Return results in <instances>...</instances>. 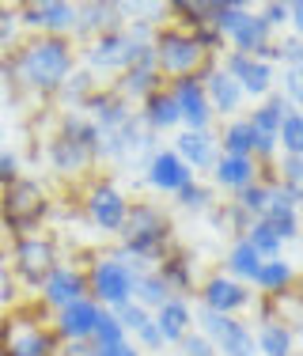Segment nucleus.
Returning a JSON list of instances; mask_svg holds the SVG:
<instances>
[{
  "label": "nucleus",
  "instance_id": "12",
  "mask_svg": "<svg viewBox=\"0 0 303 356\" xmlns=\"http://www.w3.org/2000/svg\"><path fill=\"white\" fill-rule=\"evenodd\" d=\"M15 19L23 31L49 38H72L76 35V4L69 0H35V4H19Z\"/></svg>",
  "mask_w": 303,
  "mask_h": 356
},
{
  "label": "nucleus",
  "instance_id": "15",
  "mask_svg": "<svg viewBox=\"0 0 303 356\" xmlns=\"http://www.w3.org/2000/svg\"><path fill=\"white\" fill-rule=\"evenodd\" d=\"M95 159L99 156L88 144H80L76 137H69V133H61V129H57L46 144V163H49V171L61 175V178H88L91 167H95Z\"/></svg>",
  "mask_w": 303,
  "mask_h": 356
},
{
  "label": "nucleus",
  "instance_id": "22",
  "mask_svg": "<svg viewBox=\"0 0 303 356\" xmlns=\"http://www.w3.org/2000/svg\"><path fill=\"white\" fill-rule=\"evenodd\" d=\"M156 88H163V76H159L156 69V57H152V49H145V54L137 57V61L129 65L122 76L114 80V91L125 99V103H145V99L152 95Z\"/></svg>",
  "mask_w": 303,
  "mask_h": 356
},
{
  "label": "nucleus",
  "instance_id": "1",
  "mask_svg": "<svg viewBox=\"0 0 303 356\" xmlns=\"http://www.w3.org/2000/svg\"><path fill=\"white\" fill-rule=\"evenodd\" d=\"M80 65V49L72 38H49V35H31L27 42L12 49V57L4 61V72L12 76V83L27 95H61V88L69 83V76Z\"/></svg>",
  "mask_w": 303,
  "mask_h": 356
},
{
  "label": "nucleus",
  "instance_id": "6",
  "mask_svg": "<svg viewBox=\"0 0 303 356\" xmlns=\"http://www.w3.org/2000/svg\"><path fill=\"white\" fill-rule=\"evenodd\" d=\"M8 269H12V281L23 288V292H42V284L49 281L57 266H61V250H57L54 235H23V239H12V254H8Z\"/></svg>",
  "mask_w": 303,
  "mask_h": 356
},
{
  "label": "nucleus",
  "instance_id": "31",
  "mask_svg": "<svg viewBox=\"0 0 303 356\" xmlns=\"http://www.w3.org/2000/svg\"><path fill=\"white\" fill-rule=\"evenodd\" d=\"M254 345L262 356H296V330H292V322L269 318L254 330Z\"/></svg>",
  "mask_w": 303,
  "mask_h": 356
},
{
  "label": "nucleus",
  "instance_id": "24",
  "mask_svg": "<svg viewBox=\"0 0 303 356\" xmlns=\"http://www.w3.org/2000/svg\"><path fill=\"white\" fill-rule=\"evenodd\" d=\"M137 118H140V125L156 137V133H179L182 129V114H179V103H174V95H171V88H156L152 95L140 103L137 110Z\"/></svg>",
  "mask_w": 303,
  "mask_h": 356
},
{
  "label": "nucleus",
  "instance_id": "3",
  "mask_svg": "<svg viewBox=\"0 0 303 356\" xmlns=\"http://www.w3.org/2000/svg\"><path fill=\"white\" fill-rule=\"evenodd\" d=\"M171 232H174L171 220H167V213L156 205V201H133L117 239H122L125 254H133V258H140L145 266L156 269L159 261L174 250V235Z\"/></svg>",
  "mask_w": 303,
  "mask_h": 356
},
{
  "label": "nucleus",
  "instance_id": "42",
  "mask_svg": "<svg viewBox=\"0 0 303 356\" xmlns=\"http://www.w3.org/2000/svg\"><path fill=\"white\" fill-rule=\"evenodd\" d=\"M110 315H114L117 322H122V330L133 337V334H137V330H140V326H145V322L152 318V311H145L137 300H129V303H122V307H114Z\"/></svg>",
  "mask_w": 303,
  "mask_h": 356
},
{
  "label": "nucleus",
  "instance_id": "51",
  "mask_svg": "<svg viewBox=\"0 0 303 356\" xmlns=\"http://www.w3.org/2000/svg\"><path fill=\"white\" fill-rule=\"evenodd\" d=\"M292 322H296L292 330H296V337H300L303 334V292H296V318H292Z\"/></svg>",
  "mask_w": 303,
  "mask_h": 356
},
{
  "label": "nucleus",
  "instance_id": "10",
  "mask_svg": "<svg viewBox=\"0 0 303 356\" xmlns=\"http://www.w3.org/2000/svg\"><path fill=\"white\" fill-rule=\"evenodd\" d=\"M193 330L213 341V349L220 356H258V345H254V330L247 326L243 318H227V315H213V311L201 307L193 315Z\"/></svg>",
  "mask_w": 303,
  "mask_h": 356
},
{
  "label": "nucleus",
  "instance_id": "40",
  "mask_svg": "<svg viewBox=\"0 0 303 356\" xmlns=\"http://www.w3.org/2000/svg\"><path fill=\"white\" fill-rule=\"evenodd\" d=\"M122 341H129V334L122 330V322H117L110 311H103L95 334H91V345H95V349H106V345H122Z\"/></svg>",
  "mask_w": 303,
  "mask_h": 356
},
{
  "label": "nucleus",
  "instance_id": "16",
  "mask_svg": "<svg viewBox=\"0 0 303 356\" xmlns=\"http://www.w3.org/2000/svg\"><path fill=\"white\" fill-rule=\"evenodd\" d=\"M167 88H171L174 103H179L182 129H193V133L213 129V106H208V95H205L201 76H182V80H171Z\"/></svg>",
  "mask_w": 303,
  "mask_h": 356
},
{
  "label": "nucleus",
  "instance_id": "43",
  "mask_svg": "<svg viewBox=\"0 0 303 356\" xmlns=\"http://www.w3.org/2000/svg\"><path fill=\"white\" fill-rule=\"evenodd\" d=\"M129 341H133V345H137V349H140V353H163V349H167V341H163V334H159V326H156V322H152V318H148V322H145V326H140V330H137V334H133V337H129Z\"/></svg>",
  "mask_w": 303,
  "mask_h": 356
},
{
  "label": "nucleus",
  "instance_id": "53",
  "mask_svg": "<svg viewBox=\"0 0 303 356\" xmlns=\"http://www.w3.org/2000/svg\"><path fill=\"white\" fill-rule=\"evenodd\" d=\"M0 334H4V315H0Z\"/></svg>",
  "mask_w": 303,
  "mask_h": 356
},
{
  "label": "nucleus",
  "instance_id": "46",
  "mask_svg": "<svg viewBox=\"0 0 303 356\" xmlns=\"http://www.w3.org/2000/svg\"><path fill=\"white\" fill-rule=\"evenodd\" d=\"M258 15H262V23H265L269 31H277V27H284V23H288V4L273 0V4H262V8H258Z\"/></svg>",
  "mask_w": 303,
  "mask_h": 356
},
{
  "label": "nucleus",
  "instance_id": "20",
  "mask_svg": "<svg viewBox=\"0 0 303 356\" xmlns=\"http://www.w3.org/2000/svg\"><path fill=\"white\" fill-rule=\"evenodd\" d=\"M171 152H174V156H179L182 163L190 167L193 175H197V171L213 175L216 159H220V140H216V133H213V129H205V133L179 129V133H174V144H171Z\"/></svg>",
  "mask_w": 303,
  "mask_h": 356
},
{
  "label": "nucleus",
  "instance_id": "18",
  "mask_svg": "<svg viewBox=\"0 0 303 356\" xmlns=\"http://www.w3.org/2000/svg\"><path fill=\"white\" fill-rule=\"evenodd\" d=\"M83 296H91V292H88V269H83V266H72V261H61V266L49 273V281L42 284L38 300L57 315L61 307H69V303L83 300Z\"/></svg>",
  "mask_w": 303,
  "mask_h": 356
},
{
  "label": "nucleus",
  "instance_id": "35",
  "mask_svg": "<svg viewBox=\"0 0 303 356\" xmlns=\"http://www.w3.org/2000/svg\"><path fill=\"white\" fill-rule=\"evenodd\" d=\"M133 300H137L145 311H159L167 300H171V288L163 284V277H159L156 269H148V273H140V277H137V288H133Z\"/></svg>",
  "mask_w": 303,
  "mask_h": 356
},
{
  "label": "nucleus",
  "instance_id": "13",
  "mask_svg": "<svg viewBox=\"0 0 303 356\" xmlns=\"http://www.w3.org/2000/svg\"><path fill=\"white\" fill-rule=\"evenodd\" d=\"M220 69L231 76L235 83H239L247 99H258V103H262L265 95H273V83H277L273 61H262V57H250V54H235V49H227Z\"/></svg>",
  "mask_w": 303,
  "mask_h": 356
},
{
  "label": "nucleus",
  "instance_id": "47",
  "mask_svg": "<svg viewBox=\"0 0 303 356\" xmlns=\"http://www.w3.org/2000/svg\"><path fill=\"white\" fill-rule=\"evenodd\" d=\"M15 31H19V19H15V8L0 4V46H8V42L15 38Z\"/></svg>",
  "mask_w": 303,
  "mask_h": 356
},
{
  "label": "nucleus",
  "instance_id": "54",
  "mask_svg": "<svg viewBox=\"0 0 303 356\" xmlns=\"http://www.w3.org/2000/svg\"><path fill=\"white\" fill-rule=\"evenodd\" d=\"M296 356H303V353H296Z\"/></svg>",
  "mask_w": 303,
  "mask_h": 356
},
{
  "label": "nucleus",
  "instance_id": "17",
  "mask_svg": "<svg viewBox=\"0 0 303 356\" xmlns=\"http://www.w3.org/2000/svg\"><path fill=\"white\" fill-rule=\"evenodd\" d=\"M106 307H99L91 296H83V300L69 303V307H61L54 315V334L61 345H76V341H91V334H95L99 318H103Z\"/></svg>",
  "mask_w": 303,
  "mask_h": 356
},
{
  "label": "nucleus",
  "instance_id": "32",
  "mask_svg": "<svg viewBox=\"0 0 303 356\" xmlns=\"http://www.w3.org/2000/svg\"><path fill=\"white\" fill-rule=\"evenodd\" d=\"M258 269H262V258L254 254V247H250L247 239H235L231 247H227V258H224V273L231 277V281L254 288V277Z\"/></svg>",
  "mask_w": 303,
  "mask_h": 356
},
{
  "label": "nucleus",
  "instance_id": "50",
  "mask_svg": "<svg viewBox=\"0 0 303 356\" xmlns=\"http://www.w3.org/2000/svg\"><path fill=\"white\" fill-rule=\"evenodd\" d=\"M61 356H95L91 341H76V345H61Z\"/></svg>",
  "mask_w": 303,
  "mask_h": 356
},
{
  "label": "nucleus",
  "instance_id": "45",
  "mask_svg": "<svg viewBox=\"0 0 303 356\" xmlns=\"http://www.w3.org/2000/svg\"><path fill=\"white\" fill-rule=\"evenodd\" d=\"M23 178V167H19V156L15 152H0V190H8L12 182H19Z\"/></svg>",
  "mask_w": 303,
  "mask_h": 356
},
{
  "label": "nucleus",
  "instance_id": "21",
  "mask_svg": "<svg viewBox=\"0 0 303 356\" xmlns=\"http://www.w3.org/2000/svg\"><path fill=\"white\" fill-rule=\"evenodd\" d=\"M129 23V12L125 4H114V0H95V4H76V35L83 38H99L110 35V31H122Z\"/></svg>",
  "mask_w": 303,
  "mask_h": 356
},
{
  "label": "nucleus",
  "instance_id": "33",
  "mask_svg": "<svg viewBox=\"0 0 303 356\" xmlns=\"http://www.w3.org/2000/svg\"><path fill=\"white\" fill-rule=\"evenodd\" d=\"M216 140H220V156H250L254 159V133H250V125L243 114L231 118V122L216 133Z\"/></svg>",
  "mask_w": 303,
  "mask_h": 356
},
{
  "label": "nucleus",
  "instance_id": "14",
  "mask_svg": "<svg viewBox=\"0 0 303 356\" xmlns=\"http://www.w3.org/2000/svg\"><path fill=\"white\" fill-rule=\"evenodd\" d=\"M201 296V307L213 311V315H227V318H239L247 307H254V292H250L247 284L231 281L227 273H213L205 277L197 288Z\"/></svg>",
  "mask_w": 303,
  "mask_h": 356
},
{
  "label": "nucleus",
  "instance_id": "48",
  "mask_svg": "<svg viewBox=\"0 0 303 356\" xmlns=\"http://www.w3.org/2000/svg\"><path fill=\"white\" fill-rule=\"evenodd\" d=\"M91 349H95V345H91ZM95 356H145V353H140L133 341H122V345H106V349H95Z\"/></svg>",
  "mask_w": 303,
  "mask_h": 356
},
{
  "label": "nucleus",
  "instance_id": "39",
  "mask_svg": "<svg viewBox=\"0 0 303 356\" xmlns=\"http://www.w3.org/2000/svg\"><path fill=\"white\" fill-rule=\"evenodd\" d=\"M277 186L288 193H303V156H277L273 159Z\"/></svg>",
  "mask_w": 303,
  "mask_h": 356
},
{
  "label": "nucleus",
  "instance_id": "2",
  "mask_svg": "<svg viewBox=\"0 0 303 356\" xmlns=\"http://www.w3.org/2000/svg\"><path fill=\"white\" fill-rule=\"evenodd\" d=\"M0 349L8 356H61V341L54 334V311L42 300H19L12 311H4Z\"/></svg>",
  "mask_w": 303,
  "mask_h": 356
},
{
  "label": "nucleus",
  "instance_id": "49",
  "mask_svg": "<svg viewBox=\"0 0 303 356\" xmlns=\"http://www.w3.org/2000/svg\"><path fill=\"white\" fill-rule=\"evenodd\" d=\"M288 23H292V35L303 38V0H296V4H288Z\"/></svg>",
  "mask_w": 303,
  "mask_h": 356
},
{
  "label": "nucleus",
  "instance_id": "8",
  "mask_svg": "<svg viewBox=\"0 0 303 356\" xmlns=\"http://www.w3.org/2000/svg\"><path fill=\"white\" fill-rule=\"evenodd\" d=\"M129 205H133L129 193H125L114 178H95V182L88 178V186H83V213H88V220L103 235H114V239L122 235Z\"/></svg>",
  "mask_w": 303,
  "mask_h": 356
},
{
  "label": "nucleus",
  "instance_id": "4",
  "mask_svg": "<svg viewBox=\"0 0 303 356\" xmlns=\"http://www.w3.org/2000/svg\"><path fill=\"white\" fill-rule=\"evenodd\" d=\"M152 57H156V69L163 76V83L182 80V76H201L216 57H208L201 49V42L190 35V31L174 27V23H163L152 38Z\"/></svg>",
  "mask_w": 303,
  "mask_h": 356
},
{
  "label": "nucleus",
  "instance_id": "37",
  "mask_svg": "<svg viewBox=\"0 0 303 356\" xmlns=\"http://www.w3.org/2000/svg\"><path fill=\"white\" fill-rule=\"evenodd\" d=\"M277 148H281V156H303V114L300 110L284 114L281 133H277Z\"/></svg>",
  "mask_w": 303,
  "mask_h": 356
},
{
  "label": "nucleus",
  "instance_id": "41",
  "mask_svg": "<svg viewBox=\"0 0 303 356\" xmlns=\"http://www.w3.org/2000/svg\"><path fill=\"white\" fill-rule=\"evenodd\" d=\"M95 88H99V83H95V72L80 69V72H72V76H69V83L61 88V99H65V103H76V106H83V99H88Z\"/></svg>",
  "mask_w": 303,
  "mask_h": 356
},
{
  "label": "nucleus",
  "instance_id": "27",
  "mask_svg": "<svg viewBox=\"0 0 303 356\" xmlns=\"http://www.w3.org/2000/svg\"><path fill=\"white\" fill-rule=\"evenodd\" d=\"M262 224L269 227V232L277 235L281 243H296L300 232H303V216H300V205L288 197V193L277 186L273 190V201H269V209L262 213Z\"/></svg>",
  "mask_w": 303,
  "mask_h": 356
},
{
  "label": "nucleus",
  "instance_id": "36",
  "mask_svg": "<svg viewBox=\"0 0 303 356\" xmlns=\"http://www.w3.org/2000/svg\"><path fill=\"white\" fill-rule=\"evenodd\" d=\"M174 201H179L186 213H213V205H216V193H213V186L208 182H201V178H193L190 186H182L179 193H174Z\"/></svg>",
  "mask_w": 303,
  "mask_h": 356
},
{
  "label": "nucleus",
  "instance_id": "26",
  "mask_svg": "<svg viewBox=\"0 0 303 356\" xmlns=\"http://www.w3.org/2000/svg\"><path fill=\"white\" fill-rule=\"evenodd\" d=\"M300 284V269L292 266L288 258H269L262 261V269H258L254 277V292L262 296V300H281V296H292Z\"/></svg>",
  "mask_w": 303,
  "mask_h": 356
},
{
  "label": "nucleus",
  "instance_id": "9",
  "mask_svg": "<svg viewBox=\"0 0 303 356\" xmlns=\"http://www.w3.org/2000/svg\"><path fill=\"white\" fill-rule=\"evenodd\" d=\"M145 49H152V46H140V42L122 27V31H110V35L91 38L88 46H83V65H88V72H114V76H122L140 54H145Z\"/></svg>",
  "mask_w": 303,
  "mask_h": 356
},
{
  "label": "nucleus",
  "instance_id": "19",
  "mask_svg": "<svg viewBox=\"0 0 303 356\" xmlns=\"http://www.w3.org/2000/svg\"><path fill=\"white\" fill-rule=\"evenodd\" d=\"M193 178H197V175H193L171 148H159V152H152V156L145 159V182L156 193H171V197H174L182 186L193 182Z\"/></svg>",
  "mask_w": 303,
  "mask_h": 356
},
{
  "label": "nucleus",
  "instance_id": "52",
  "mask_svg": "<svg viewBox=\"0 0 303 356\" xmlns=\"http://www.w3.org/2000/svg\"><path fill=\"white\" fill-rule=\"evenodd\" d=\"M0 152H4V125H0Z\"/></svg>",
  "mask_w": 303,
  "mask_h": 356
},
{
  "label": "nucleus",
  "instance_id": "23",
  "mask_svg": "<svg viewBox=\"0 0 303 356\" xmlns=\"http://www.w3.org/2000/svg\"><path fill=\"white\" fill-rule=\"evenodd\" d=\"M201 83H205V95H208V106H213V118H224V122H231V118H239L243 110V88L227 76L220 65H208L205 72H201Z\"/></svg>",
  "mask_w": 303,
  "mask_h": 356
},
{
  "label": "nucleus",
  "instance_id": "7",
  "mask_svg": "<svg viewBox=\"0 0 303 356\" xmlns=\"http://www.w3.org/2000/svg\"><path fill=\"white\" fill-rule=\"evenodd\" d=\"M133 288H137V273L125 261H117L114 254H99L95 261H88V292L99 307L114 311L122 303H129Z\"/></svg>",
  "mask_w": 303,
  "mask_h": 356
},
{
  "label": "nucleus",
  "instance_id": "38",
  "mask_svg": "<svg viewBox=\"0 0 303 356\" xmlns=\"http://www.w3.org/2000/svg\"><path fill=\"white\" fill-rule=\"evenodd\" d=\"M243 239H247L250 247H254V254H258L262 261H269V258H281V254H284V243L277 239L273 232H269V227L262 224V220H254V224L247 227V235H243Z\"/></svg>",
  "mask_w": 303,
  "mask_h": 356
},
{
  "label": "nucleus",
  "instance_id": "5",
  "mask_svg": "<svg viewBox=\"0 0 303 356\" xmlns=\"http://www.w3.org/2000/svg\"><path fill=\"white\" fill-rule=\"evenodd\" d=\"M49 216V193L42 190L38 178L23 175L19 182H12L8 190H0V227H4L12 239L42 232Z\"/></svg>",
  "mask_w": 303,
  "mask_h": 356
},
{
  "label": "nucleus",
  "instance_id": "29",
  "mask_svg": "<svg viewBox=\"0 0 303 356\" xmlns=\"http://www.w3.org/2000/svg\"><path fill=\"white\" fill-rule=\"evenodd\" d=\"M152 322L159 326V334H163L167 345H179L182 337L193 330V307H190V300L171 296V300H167L159 311H152Z\"/></svg>",
  "mask_w": 303,
  "mask_h": 356
},
{
  "label": "nucleus",
  "instance_id": "30",
  "mask_svg": "<svg viewBox=\"0 0 303 356\" xmlns=\"http://www.w3.org/2000/svg\"><path fill=\"white\" fill-rule=\"evenodd\" d=\"M250 182H258V159L250 156H220L213 167V186H220L235 197L239 190H247Z\"/></svg>",
  "mask_w": 303,
  "mask_h": 356
},
{
  "label": "nucleus",
  "instance_id": "25",
  "mask_svg": "<svg viewBox=\"0 0 303 356\" xmlns=\"http://www.w3.org/2000/svg\"><path fill=\"white\" fill-rule=\"evenodd\" d=\"M156 273L163 277V284L171 288V296H182V300H190V296L201 288V281H205V277L197 273V261H193V254H190V250H179V247H174L163 261H159Z\"/></svg>",
  "mask_w": 303,
  "mask_h": 356
},
{
  "label": "nucleus",
  "instance_id": "28",
  "mask_svg": "<svg viewBox=\"0 0 303 356\" xmlns=\"http://www.w3.org/2000/svg\"><path fill=\"white\" fill-rule=\"evenodd\" d=\"M273 46V31L262 23V15L258 12H243V19L231 27V35H227V49H235V54H250V57H262L265 49Z\"/></svg>",
  "mask_w": 303,
  "mask_h": 356
},
{
  "label": "nucleus",
  "instance_id": "44",
  "mask_svg": "<svg viewBox=\"0 0 303 356\" xmlns=\"http://www.w3.org/2000/svg\"><path fill=\"white\" fill-rule=\"evenodd\" d=\"M179 353H182V356H220V353L213 349V341H208L201 330H190V334L182 337V341H179Z\"/></svg>",
  "mask_w": 303,
  "mask_h": 356
},
{
  "label": "nucleus",
  "instance_id": "11",
  "mask_svg": "<svg viewBox=\"0 0 303 356\" xmlns=\"http://www.w3.org/2000/svg\"><path fill=\"white\" fill-rule=\"evenodd\" d=\"M288 110H292V103L281 91H273V95H265L262 103L247 114V125H250V133H254V159L258 163H273V159L281 156L277 133H281V122H284Z\"/></svg>",
  "mask_w": 303,
  "mask_h": 356
},
{
  "label": "nucleus",
  "instance_id": "34",
  "mask_svg": "<svg viewBox=\"0 0 303 356\" xmlns=\"http://www.w3.org/2000/svg\"><path fill=\"white\" fill-rule=\"evenodd\" d=\"M273 190L277 186H269V182H262V178H258V182H250L247 190H239L231 197V205L239 209L243 216H250V220H262V213L269 209V201H273Z\"/></svg>",
  "mask_w": 303,
  "mask_h": 356
}]
</instances>
